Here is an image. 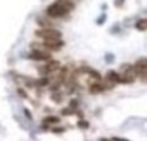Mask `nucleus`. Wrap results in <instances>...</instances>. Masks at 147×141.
Returning a JSON list of instances; mask_svg holds the SVG:
<instances>
[{
  "instance_id": "7",
  "label": "nucleus",
  "mask_w": 147,
  "mask_h": 141,
  "mask_svg": "<svg viewBox=\"0 0 147 141\" xmlns=\"http://www.w3.org/2000/svg\"><path fill=\"white\" fill-rule=\"evenodd\" d=\"M106 80L111 82L112 84H117V83H119V73H116V71H110L109 74L106 75Z\"/></svg>"
},
{
  "instance_id": "8",
  "label": "nucleus",
  "mask_w": 147,
  "mask_h": 141,
  "mask_svg": "<svg viewBox=\"0 0 147 141\" xmlns=\"http://www.w3.org/2000/svg\"><path fill=\"white\" fill-rule=\"evenodd\" d=\"M44 123H43V127H45V128H48V126H51V124H57L59 122V118H57V117H47L45 119H44Z\"/></svg>"
},
{
  "instance_id": "1",
  "label": "nucleus",
  "mask_w": 147,
  "mask_h": 141,
  "mask_svg": "<svg viewBox=\"0 0 147 141\" xmlns=\"http://www.w3.org/2000/svg\"><path fill=\"white\" fill-rule=\"evenodd\" d=\"M75 8L72 0H58L47 8V16L49 18H62L67 16Z\"/></svg>"
},
{
  "instance_id": "3",
  "label": "nucleus",
  "mask_w": 147,
  "mask_h": 141,
  "mask_svg": "<svg viewBox=\"0 0 147 141\" xmlns=\"http://www.w3.org/2000/svg\"><path fill=\"white\" fill-rule=\"evenodd\" d=\"M35 35L43 40H56V39H62V33L57 28L53 27H41L36 30Z\"/></svg>"
},
{
  "instance_id": "9",
  "label": "nucleus",
  "mask_w": 147,
  "mask_h": 141,
  "mask_svg": "<svg viewBox=\"0 0 147 141\" xmlns=\"http://www.w3.org/2000/svg\"><path fill=\"white\" fill-rule=\"evenodd\" d=\"M136 28H138L140 31H145L147 28V20L146 18H141L136 22Z\"/></svg>"
},
{
  "instance_id": "2",
  "label": "nucleus",
  "mask_w": 147,
  "mask_h": 141,
  "mask_svg": "<svg viewBox=\"0 0 147 141\" xmlns=\"http://www.w3.org/2000/svg\"><path fill=\"white\" fill-rule=\"evenodd\" d=\"M137 79V73L134 70V66L130 64H124L120 67L119 73V83L123 84H132Z\"/></svg>"
},
{
  "instance_id": "10",
  "label": "nucleus",
  "mask_w": 147,
  "mask_h": 141,
  "mask_svg": "<svg viewBox=\"0 0 147 141\" xmlns=\"http://www.w3.org/2000/svg\"><path fill=\"white\" fill-rule=\"evenodd\" d=\"M38 23L40 25V27H52V22L48 20V18L39 17L38 18Z\"/></svg>"
},
{
  "instance_id": "4",
  "label": "nucleus",
  "mask_w": 147,
  "mask_h": 141,
  "mask_svg": "<svg viewBox=\"0 0 147 141\" xmlns=\"http://www.w3.org/2000/svg\"><path fill=\"white\" fill-rule=\"evenodd\" d=\"M28 60H32V61H48L52 58V53L49 51H45L43 48H32L31 52L28 53Z\"/></svg>"
},
{
  "instance_id": "13",
  "label": "nucleus",
  "mask_w": 147,
  "mask_h": 141,
  "mask_svg": "<svg viewBox=\"0 0 147 141\" xmlns=\"http://www.w3.org/2000/svg\"><path fill=\"white\" fill-rule=\"evenodd\" d=\"M123 1H124V0H119V1H115V4L120 7V5H123Z\"/></svg>"
},
{
  "instance_id": "5",
  "label": "nucleus",
  "mask_w": 147,
  "mask_h": 141,
  "mask_svg": "<svg viewBox=\"0 0 147 141\" xmlns=\"http://www.w3.org/2000/svg\"><path fill=\"white\" fill-rule=\"evenodd\" d=\"M59 66H61L59 61L51 58V60H48V61H45V64H44L43 66L39 67V73H40V75L47 77V75L52 74V73H56L57 70L59 69Z\"/></svg>"
},
{
  "instance_id": "12",
  "label": "nucleus",
  "mask_w": 147,
  "mask_h": 141,
  "mask_svg": "<svg viewBox=\"0 0 147 141\" xmlns=\"http://www.w3.org/2000/svg\"><path fill=\"white\" fill-rule=\"evenodd\" d=\"M63 131V128H53V132H56V134H62Z\"/></svg>"
},
{
  "instance_id": "6",
  "label": "nucleus",
  "mask_w": 147,
  "mask_h": 141,
  "mask_svg": "<svg viewBox=\"0 0 147 141\" xmlns=\"http://www.w3.org/2000/svg\"><path fill=\"white\" fill-rule=\"evenodd\" d=\"M134 70L137 73V78H141L142 82H146L147 79V60L145 57L137 60L134 64Z\"/></svg>"
},
{
  "instance_id": "11",
  "label": "nucleus",
  "mask_w": 147,
  "mask_h": 141,
  "mask_svg": "<svg viewBox=\"0 0 147 141\" xmlns=\"http://www.w3.org/2000/svg\"><path fill=\"white\" fill-rule=\"evenodd\" d=\"M78 126L80 127V128H86V127H88V122L86 121H79Z\"/></svg>"
}]
</instances>
